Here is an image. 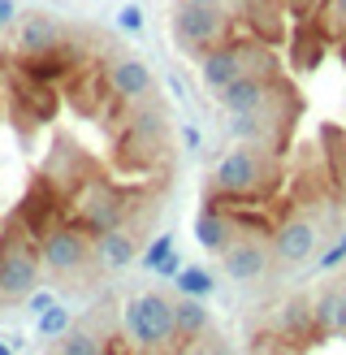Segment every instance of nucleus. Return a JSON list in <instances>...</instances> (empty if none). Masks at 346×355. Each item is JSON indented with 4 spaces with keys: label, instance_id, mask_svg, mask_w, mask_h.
<instances>
[{
    "label": "nucleus",
    "instance_id": "nucleus-1",
    "mask_svg": "<svg viewBox=\"0 0 346 355\" xmlns=\"http://www.w3.org/2000/svg\"><path fill=\"white\" fill-rule=\"evenodd\" d=\"M126 329L138 347H165L173 338V304L165 295H138L126 304Z\"/></svg>",
    "mask_w": 346,
    "mask_h": 355
},
{
    "label": "nucleus",
    "instance_id": "nucleus-2",
    "mask_svg": "<svg viewBox=\"0 0 346 355\" xmlns=\"http://www.w3.org/2000/svg\"><path fill=\"white\" fill-rule=\"evenodd\" d=\"M225 26H230V17L225 9H212V5H190V0H178V9H173V35H178L182 48H212L221 44Z\"/></svg>",
    "mask_w": 346,
    "mask_h": 355
},
{
    "label": "nucleus",
    "instance_id": "nucleus-3",
    "mask_svg": "<svg viewBox=\"0 0 346 355\" xmlns=\"http://www.w3.org/2000/svg\"><path fill=\"white\" fill-rule=\"evenodd\" d=\"M91 234H86L82 225H57L52 234L39 243V256L52 273H74L86 264V256H91V243H86Z\"/></svg>",
    "mask_w": 346,
    "mask_h": 355
},
{
    "label": "nucleus",
    "instance_id": "nucleus-4",
    "mask_svg": "<svg viewBox=\"0 0 346 355\" xmlns=\"http://www.w3.org/2000/svg\"><path fill=\"white\" fill-rule=\"evenodd\" d=\"M39 286V256L26 252L22 243H5L0 247V295L9 299H22Z\"/></svg>",
    "mask_w": 346,
    "mask_h": 355
},
{
    "label": "nucleus",
    "instance_id": "nucleus-5",
    "mask_svg": "<svg viewBox=\"0 0 346 355\" xmlns=\"http://www.w3.org/2000/svg\"><path fill=\"white\" fill-rule=\"evenodd\" d=\"M260 178H264V161H260V152L238 148V152H230L217 165V191L221 195H251L260 187Z\"/></svg>",
    "mask_w": 346,
    "mask_h": 355
},
{
    "label": "nucleus",
    "instance_id": "nucleus-6",
    "mask_svg": "<svg viewBox=\"0 0 346 355\" xmlns=\"http://www.w3.org/2000/svg\"><path fill=\"white\" fill-rule=\"evenodd\" d=\"M221 269L230 273L234 282H255V277H264V269H268V247L255 243V239H234V243H225V247H221Z\"/></svg>",
    "mask_w": 346,
    "mask_h": 355
},
{
    "label": "nucleus",
    "instance_id": "nucleus-7",
    "mask_svg": "<svg viewBox=\"0 0 346 355\" xmlns=\"http://www.w3.org/2000/svg\"><path fill=\"white\" fill-rule=\"evenodd\" d=\"M311 247H316V225H311L307 217H290L273 230V252L277 260H286V264H299L311 256Z\"/></svg>",
    "mask_w": 346,
    "mask_h": 355
},
{
    "label": "nucleus",
    "instance_id": "nucleus-8",
    "mask_svg": "<svg viewBox=\"0 0 346 355\" xmlns=\"http://www.w3.org/2000/svg\"><path fill=\"white\" fill-rule=\"evenodd\" d=\"M217 100L225 113H260L268 104V83L255 74H238L225 92H217Z\"/></svg>",
    "mask_w": 346,
    "mask_h": 355
},
{
    "label": "nucleus",
    "instance_id": "nucleus-9",
    "mask_svg": "<svg viewBox=\"0 0 346 355\" xmlns=\"http://www.w3.org/2000/svg\"><path fill=\"white\" fill-rule=\"evenodd\" d=\"M109 92L121 96V100H143L152 96V69L143 61H134V57H121L109 65Z\"/></svg>",
    "mask_w": 346,
    "mask_h": 355
},
{
    "label": "nucleus",
    "instance_id": "nucleus-10",
    "mask_svg": "<svg viewBox=\"0 0 346 355\" xmlns=\"http://www.w3.org/2000/svg\"><path fill=\"white\" fill-rule=\"evenodd\" d=\"M52 212H57V204H52V187H35L22 204H17V221H22V230L30 239H39L44 243V234H52Z\"/></svg>",
    "mask_w": 346,
    "mask_h": 355
},
{
    "label": "nucleus",
    "instance_id": "nucleus-11",
    "mask_svg": "<svg viewBox=\"0 0 346 355\" xmlns=\"http://www.w3.org/2000/svg\"><path fill=\"white\" fill-rule=\"evenodd\" d=\"M199 74H203L208 92H225L238 74H247V69H242V52L238 48H212V52H203Z\"/></svg>",
    "mask_w": 346,
    "mask_h": 355
},
{
    "label": "nucleus",
    "instance_id": "nucleus-12",
    "mask_svg": "<svg viewBox=\"0 0 346 355\" xmlns=\"http://www.w3.org/2000/svg\"><path fill=\"white\" fill-rule=\"evenodd\" d=\"M17 48H22V57H39V52L61 48V26L44 13H30L26 22L17 26Z\"/></svg>",
    "mask_w": 346,
    "mask_h": 355
},
{
    "label": "nucleus",
    "instance_id": "nucleus-13",
    "mask_svg": "<svg viewBox=\"0 0 346 355\" xmlns=\"http://www.w3.org/2000/svg\"><path fill=\"white\" fill-rule=\"evenodd\" d=\"M208 308H203V299H190V295H182L178 304H173V338H195V334H203L208 329Z\"/></svg>",
    "mask_w": 346,
    "mask_h": 355
},
{
    "label": "nucleus",
    "instance_id": "nucleus-14",
    "mask_svg": "<svg viewBox=\"0 0 346 355\" xmlns=\"http://www.w3.org/2000/svg\"><path fill=\"white\" fill-rule=\"evenodd\" d=\"M91 239H100V234H109V230H117V200L113 195H104V191H95L91 200H86V212H82V221H78Z\"/></svg>",
    "mask_w": 346,
    "mask_h": 355
},
{
    "label": "nucleus",
    "instance_id": "nucleus-15",
    "mask_svg": "<svg viewBox=\"0 0 346 355\" xmlns=\"http://www.w3.org/2000/svg\"><path fill=\"white\" fill-rule=\"evenodd\" d=\"M311 321L325 334H346V295L342 291H329L311 304Z\"/></svg>",
    "mask_w": 346,
    "mask_h": 355
},
{
    "label": "nucleus",
    "instance_id": "nucleus-16",
    "mask_svg": "<svg viewBox=\"0 0 346 355\" xmlns=\"http://www.w3.org/2000/svg\"><path fill=\"white\" fill-rule=\"evenodd\" d=\"M195 239H199L203 252H221V247L230 243V221H225V212L203 208L199 217H195Z\"/></svg>",
    "mask_w": 346,
    "mask_h": 355
},
{
    "label": "nucleus",
    "instance_id": "nucleus-17",
    "mask_svg": "<svg viewBox=\"0 0 346 355\" xmlns=\"http://www.w3.org/2000/svg\"><path fill=\"white\" fill-rule=\"evenodd\" d=\"M95 247H100V260L104 264H113V269H126V264L138 256V247H134V239L126 234V230H109V234H100L95 239Z\"/></svg>",
    "mask_w": 346,
    "mask_h": 355
},
{
    "label": "nucleus",
    "instance_id": "nucleus-18",
    "mask_svg": "<svg viewBox=\"0 0 346 355\" xmlns=\"http://www.w3.org/2000/svg\"><path fill=\"white\" fill-rule=\"evenodd\" d=\"M212 273L208 269H199V264H182V273H178V291L182 295H190V299H208L212 295Z\"/></svg>",
    "mask_w": 346,
    "mask_h": 355
},
{
    "label": "nucleus",
    "instance_id": "nucleus-19",
    "mask_svg": "<svg viewBox=\"0 0 346 355\" xmlns=\"http://www.w3.org/2000/svg\"><path fill=\"white\" fill-rule=\"evenodd\" d=\"M57 355H104L100 338L95 334H86V329H69L65 338H61V351Z\"/></svg>",
    "mask_w": 346,
    "mask_h": 355
},
{
    "label": "nucleus",
    "instance_id": "nucleus-20",
    "mask_svg": "<svg viewBox=\"0 0 346 355\" xmlns=\"http://www.w3.org/2000/svg\"><path fill=\"white\" fill-rule=\"evenodd\" d=\"M268 121H264V109L260 113H230V135L238 139H264Z\"/></svg>",
    "mask_w": 346,
    "mask_h": 355
},
{
    "label": "nucleus",
    "instance_id": "nucleus-21",
    "mask_svg": "<svg viewBox=\"0 0 346 355\" xmlns=\"http://www.w3.org/2000/svg\"><path fill=\"white\" fill-rule=\"evenodd\" d=\"M35 321H39V338H65V334H69V312L61 304H52L48 312L35 316Z\"/></svg>",
    "mask_w": 346,
    "mask_h": 355
},
{
    "label": "nucleus",
    "instance_id": "nucleus-22",
    "mask_svg": "<svg viewBox=\"0 0 346 355\" xmlns=\"http://www.w3.org/2000/svg\"><path fill=\"white\" fill-rule=\"evenodd\" d=\"M307 325H316V321H311V304H307V299H290L286 312H282V329L286 334H303Z\"/></svg>",
    "mask_w": 346,
    "mask_h": 355
},
{
    "label": "nucleus",
    "instance_id": "nucleus-23",
    "mask_svg": "<svg viewBox=\"0 0 346 355\" xmlns=\"http://www.w3.org/2000/svg\"><path fill=\"white\" fill-rule=\"evenodd\" d=\"M290 57H294V65H299V69H316V65L325 61V44H320V40H307V35H299Z\"/></svg>",
    "mask_w": 346,
    "mask_h": 355
},
{
    "label": "nucleus",
    "instance_id": "nucleus-24",
    "mask_svg": "<svg viewBox=\"0 0 346 355\" xmlns=\"http://www.w3.org/2000/svg\"><path fill=\"white\" fill-rule=\"evenodd\" d=\"M169 252H173V234H156V243L143 252V264H147V269H161V260H165Z\"/></svg>",
    "mask_w": 346,
    "mask_h": 355
},
{
    "label": "nucleus",
    "instance_id": "nucleus-25",
    "mask_svg": "<svg viewBox=\"0 0 346 355\" xmlns=\"http://www.w3.org/2000/svg\"><path fill=\"white\" fill-rule=\"evenodd\" d=\"M117 26L126 31V35H138V31H143V9H138V5H126V9L117 13Z\"/></svg>",
    "mask_w": 346,
    "mask_h": 355
},
{
    "label": "nucleus",
    "instance_id": "nucleus-26",
    "mask_svg": "<svg viewBox=\"0 0 346 355\" xmlns=\"http://www.w3.org/2000/svg\"><path fill=\"white\" fill-rule=\"evenodd\" d=\"M342 260H346V234H342V239H338V243L320 256V269H334V264H342Z\"/></svg>",
    "mask_w": 346,
    "mask_h": 355
},
{
    "label": "nucleus",
    "instance_id": "nucleus-27",
    "mask_svg": "<svg viewBox=\"0 0 346 355\" xmlns=\"http://www.w3.org/2000/svg\"><path fill=\"white\" fill-rule=\"evenodd\" d=\"M52 304H57V295H48V291H30V312H35V316L48 312Z\"/></svg>",
    "mask_w": 346,
    "mask_h": 355
},
{
    "label": "nucleus",
    "instance_id": "nucleus-28",
    "mask_svg": "<svg viewBox=\"0 0 346 355\" xmlns=\"http://www.w3.org/2000/svg\"><path fill=\"white\" fill-rule=\"evenodd\" d=\"M156 273H161V277H178V273H182V256H178V252H169V256L161 260V269H156Z\"/></svg>",
    "mask_w": 346,
    "mask_h": 355
},
{
    "label": "nucleus",
    "instance_id": "nucleus-29",
    "mask_svg": "<svg viewBox=\"0 0 346 355\" xmlns=\"http://www.w3.org/2000/svg\"><path fill=\"white\" fill-rule=\"evenodd\" d=\"M13 13H17L13 0H0V26H9V22H13Z\"/></svg>",
    "mask_w": 346,
    "mask_h": 355
},
{
    "label": "nucleus",
    "instance_id": "nucleus-30",
    "mask_svg": "<svg viewBox=\"0 0 346 355\" xmlns=\"http://www.w3.org/2000/svg\"><path fill=\"white\" fill-rule=\"evenodd\" d=\"M182 135H186V148H199V130L195 126H182Z\"/></svg>",
    "mask_w": 346,
    "mask_h": 355
},
{
    "label": "nucleus",
    "instance_id": "nucleus-31",
    "mask_svg": "<svg viewBox=\"0 0 346 355\" xmlns=\"http://www.w3.org/2000/svg\"><path fill=\"white\" fill-rule=\"evenodd\" d=\"M329 9H334L338 22H346V0H329Z\"/></svg>",
    "mask_w": 346,
    "mask_h": 355
},
{
    "label": "nucleus",
    "instance_id": "nucleus-32",
    "mask_svg": "<svg viewBox=\"0 0 346 355\" xmlns=\"http://www.w3.org/2000/svg\"><path fill=\"white\" fill-rule=\"evenodd\" d=\"M190 5H212V9H225L230 0H190Z\"/></svg>",
    "mask_w": 346,
    "mask_h": 355
},
{
    "label": "nucleus",
    "instance_id": "nucleus-33",
    "mask_svg": "<svg viewBox=\"0 0 346 355\" xmlns=\"http://www.w3.org/2000/svg\"><path fill=\"white\" fill-rule=\"evenodd\" d=\"M17 351V343H5V338H0V355H13Z\"/></svg>",
    "mask_w": 346,
    "mask_h": 355
},
{
    "label": "nucleus",
    "instance_id": "nucleus-34",
    "mask_svg": "<svg viewBox=\"0 0 346 355\" xmlns=\"http://www.w3.org/2000/svg\"><path fill=\"white\" fill-rule=\"evenodd\" d=\"M221 355H230V351H221Z\"/></svg>",
    "mask_w": 346,
    "mask_h": 355
}]
</instances>
